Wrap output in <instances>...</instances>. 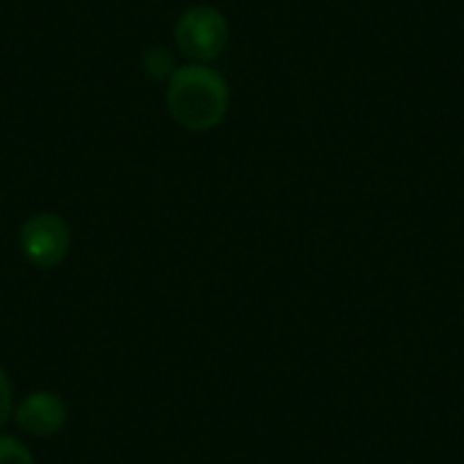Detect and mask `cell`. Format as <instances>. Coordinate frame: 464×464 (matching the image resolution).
I'll list each match as a JSON object with an SVG mask.
<instances>
[{"label":"cell","instance_id":"cell-5","mask_svg":"<svg viewBox=\"0 0 464 464\" xmlns=\"http://www.w3.org/2000/svg\"><path fill=\"white\" fill-rule=\"evenodd\" d=\"M0 464H34V458L19 437L0 435Z\"/></svg>","mask_w":464,"mask_h":464},{"label":"cell","instance_id":"cell-6","mask_svg":"<svg viewBox=\"0 0 464 464\" xmlns=\"http://www.w3.org/2000/svg\"><path fill=\"white\" fill-rule=\"evenodd\" d=\"M12 403H14V399H12V382L7 378L5 369L0 367V428L10 421Z\"/></svg>","mask_w":464,"mask_h":464},{"label":"cell","instance_id":"cell-1","mask_svg":"<svg viewBox=\"0 0 464 464\" xmlns=\"http://www.w3.org/2000/svg\"><path fill=\"white\" fill-rule=\"evenodd\" d=\"M167 107L173 121L185 130H214L227 114L230 87L209 64L178 66L167 84Z\"/></svg>","mask_w":464,"mask_h":464},{"label":"cell","instance_id":"cell-2","mask_svg":"<svg viewBox=\"0 0 464 464\" xmlns=\"http://www.w3.org/2000/svg\"><path fill=\"white\" fill-rule=\"evenodd\" d=\"M230 30L217 7L194 5L176 24V46L191 64H209L226 51Z\"/></svg>","mask_w":464,"mask_h":464},{"label":"cell","instance_id":"cell-3","mask_svg":"<svg viewBox=\"0 0 464 464\" xmlns=\"http://www.w3.org/2000/svg\"><path fill=\"white\" fill-rule=\"evenodd\" d=\"M21 253L34 269H55L66 260L71 248V230L62 217L37 212L21 226Z\"/></svg>","mask_w":464,"mask_h":464},{"label":"cell","instance_id":"cell-4","mask_svg":"<svg viewBox=\"0 0 464 464\" xmlns=\"http://www.w3.org/2000/svg\"><path fill=\"white\" fill-rule=\"evenodd\" d=\"M69 410L55 392H33L14 410L16 426L33 437H53L64 428Z\"/></svg>","mask_w":464,"mask_h":464}]
</instances>
